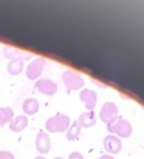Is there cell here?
<instances>
[{"label":"cell","instance_id":"9a60e30c","mask_svg":"<svg viewBox=\"0 0 144 159\" xmlns=\"http://www.w3.org/2000/svg\"><path fill=\"white\" fill-rule=\"evenodd\" d=\"M14 110L11 107H0V127L5 124H9L14 119Z\"/></svg>","mask_w":144,"mask_h":159},{"label":"cell","instance_id":"3957f363","mask_svg":"<svg viewBox=\"0 0 144 159\" xmlns=\"http://www.w3.org/2000/svg\"><path fill=\"white\" fill-rule=\"evenodd\" d=\"M62 82H64V85L67 87L68 91L82 90L84 85H85L82 76H81L78 71H74V70H65V71L62 73Z\"/></svg>","mask_w":144,"mask_h":159},{"label":"cell","instance_id":"ac0fdd59","mask_svg":"<svg viewBox=\"0 0 144 159\" xmlns=\"http://www.w3.org/2000/svg\"><path fill=\"white\" fill-rule=\"evenodd\" d=\"M68 159H84V156H82L79 152H73V153H70Z\"/></svg>","mask_w":144,"mask_h":159},{"label":"cell","instance_id":"5b68a950","mask_svg":"<svg viewBox=\"0 0 144 159\" xmlns=\"http://www.w3.org/2000/svg\"><path fill=\"white\" fill-rule=\"evenodd\" d=\"M99 119L104 122V124H112V122H115L116 119H118V107L116 104H113V102H105L102 108H101V111H99Z\"/></svg>","mask_w":144,"mask_h":159},{"label":"cell","instance_id":"6da1fadb","mask_svg":"<svg viewBox=\"0 0 144 159\" xmlns=\"http://www.w3.org/2000/svg\"><path fill=\"white\" fill-rule=\"evenodd\" d=\"M71 120L67 114H62V113H57L51 117H48L47 122H45V131L47 133H62V131H67L68 127H70Z\"/></svg>","mask_w":144,"mask_h":159},{"label":"cell","instance_id":"8992f818","mask_svg":"<svg viewBox=\"0 0 144 159\" xmlns=\"http://www.w3.org/2000/svg\"><path fill=\"white\" fill-rule=\"evenodd\" d=\"M79 99L81 102L85 105L87 111H93L98 102V94H96L95 90H90V88H82L81 93H79Z\"/></svg>","mask_w":144,"mask_h":159},{"label":"cell","instance_id":"5bb4252c","mask_svg":"<svg viewBox=\"0 0 144 159\" xmlns=\"http://www.w3.org/2000/svg\"><path fill=\"white\" fill-rule=\"evenodd\" d=\"M78 124L81 125V128H90L96 124V116L93 111H85L79 116L78 119Z\"/></svg>","mask_w":144,"mask_h":159},{"label":"cell","instance_id":"4fadbf2b","mask_svg":"<svg viewBox=\"0 0 144 159\" xmlns=\"http://www.w3.org/2000/svg\"><path fill=\"white\" fill-rule=\"evenodd\" d=\"M3 56L8 59V60H11V59H30L31 57V54L30 53H23V51H20V50H17V48H14V47H3Z\"/></svg>","mask_w":144,"mask_h":159},{"label":"cell","instance_id":"d6986e66","mask_svg":"<svg viewBox=\"0 0 144 159\" xmlns=\"http://www.w3.org/2000/svg\"><path fill=\"white\" fill-rule=\"evenodd\" d=\"M99 159H115V158H113V156H110V155H107V153H105V155H101V156H99Z\"/></svg>","mask_w":144,"mask_h":159},{"label":"cell","instance_id":"ba28073f","mask_svg":"<svg viewBox=\"0 0 144 159\" xmlns=\"http://www.w3.org/2000/svg\"><path fill=\"white\" fill-rule=\"evenodd\" d=\"M39 93L45 94V96H54L57 93V84L51 79H37L36 80V85Z\"/></svg>","mask_w":144,"mask_h":159},{"label":"cell","instance_id":"30bf717a","mask_svg":"<svg viewBox=\"0 0 144 159\" xmlns=\"http://www.w3.org/2000/svg\"><path fill=\"white\" fill-rule=\"evenodd\" d=\"M26 127H28V116H25V114L14 116V119L9 122V128H11V131H14V133H20V131H23Z\"/></svg>","mask_w":144,"mask_h":159},{"label":"cell","instance_id":"277c9868","mask_svg":"<svg viewBox=\"0 0 144 159\" xmlns=\"http://www.w3.org/2000/svg\"><path fill=\"white\" fill-rule=\"evenodd\" d=\"M45 63H47V59L45 57H34L25 68V73H26V77L30 80H37L45 68Z\"/></svg>","mask_w":144,"mask_h":159},{"label":"cell","instance_id":"ffe728a7","mask_svg":"<svg viewBox=\"0 0 144 159\" xmlns=\"http://www.w3.org/2000/svg\"><path fill=\"white\" fill-rule=\"evenodd\" d=\"M34 159H47V158H45V156H42V155H41V156H36V158H34Z\"/></svg>","mask_w":144,"mask_h":159},{"label":"cell","instance_id":"7a4b0ae2","mask_svg":"<svg viewBox=\"0 0 144 159\" xmlns=\"http://www.w3.org/2000/svg\"><path fill=\"white\" fill-rule=\"evenodd\" d=\"M107 130H108L110 134H113L119 139L121 138H129L132 134V124L124 117H118L115 122L107 125Z\"/></svg>","mask_w":144,"mask_h":159},{"label":"cell","instance_id":"2e32d148","mask_svg":"<svg viewBox=\"0 0 144 159\" xmlns=\"http://www.w3.org/2000/svg\"><path fill=\"white\" fill-rule=\"evenodd\" d=\"M81 125L78 124V120H74L73 124H70L68 130H67V139L68 141H76L79 136H81Z\"/></svg>","mask_w":144,"mask_h":159},{"label":"cell","instance_id":"9c48e42d","mask_svg":"<svg viewBox=\"0 0 144 159\" xmlns=\"http://www.w3.org/2000/svg\"><path fill=\"white\" fill-rule=\"evenodd\" d=\"M121 148H122V142L119 138H116L113 134H108L104 138V150L107 152V155H110V156L116 155L121 152Z\"/></svg>","mask_w":144,"mask_h":159},{"label":"cell","instance_id":"e0dca14e","mask_svg":"<svg viewBox=\"0 0 144 159\" xmlns=\"http://www.w3.org/2000/svg\"><path fill=\"white\" fill-rule=\"evenodd\" d=\"M0 159H14V155L8 150H2L0 152Z\"/></svg>","mask_w":144,"mask_h":159},{"label":"cell","instance_id":"8fae6325","mask_svg":"<svg viewBox=\"0 0 144 159\" xmlns=\"http://www.w3.org/2000/svg\"><path fill=\"white\" fill-rule=\"evenodd\" d=\"M25 68V60L23 59H11L6 63V70L11 76H19Z\"/></svg>","mask_w":144,"mask_h":159},{"label":"cell","instance_id":"52a82bcc","mask_svg":"<svg viewBox=\"0 0 144 159\" xmlns=\"http://www.w3.org/2000/svg\"><path fill=\"white\" fill-rule=\"evenodd\" d=\"M36 150L42 156L50 153V150H51V138L48 136V133L45 130H41L36 136Z\"/></svg>","mask_w":144,"mask_h":159},{"label":"cell","instance_id":"7c38bea8","mask_svg":"<svg viewBox=\"0 0 144 159\" xmlns=\"http://www.w3.org/2000/svg\"><path fill=\"white\" fill-rule=\"evenodd\" d=\"M39 107H41L39 105V101L36 98H28L22 104V111H23L25 116H31V114H36L39 111Z\"/></svg>","mask_w":144,"mask_h":159},{"label":"cell","instance_id":"44dd1931","mask_svg":"<svg viewBox=\"0 0 144 159\" xmlns=\"http://www.w3.org/2000/svg\"><path fill=\"white\" fill-rule=\"evenodd\" d=\"M53 159H64V158H60V156H56V158H53Z\"/></svg>","mask_w":144,"mask_h":159}]
</instances>
